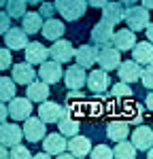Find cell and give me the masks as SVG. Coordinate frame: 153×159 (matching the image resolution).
<instances>
[{"label": "cell", "instance_id": "45", "mask_svg": "<svg viewBox=\"0 0 153 159\" xmlns=\"http://www.w3.org/2000/svg\"><path fill=\"white\" fill-rule=\"evenodd\" d=\"M34 157H36V159H49V157H51V153H47V151H45V153H36Z\"/></svg>", "mask_w": 153, "mask_h": 159}, {"label": "cell", "instance_id": "29", "mask_svg": "<svg viewBox=\"0 0 153 159\" xmlns=\"http://www.w3.org/2000/svg\"><path fill=\"white\" fill-rule=\"evenodd\" d=\"M17 96V83L13 81V76H0V100L2 102H9Z\"/></svg>", "mask_w": 153, "mask_h": 159}, {"label": "cell", "instance_id": "28", "mask_svg": "<svg viewBox=\"0 0 153 159\" xmlns=\"http://www.w3.org/2000/svg\"><path fill=\"white\" fill-rule=\"evenodd\" d=\"M21 28L26 30L28 36L40 32V28H43V15L40 13H34V11H26V15L21 17Z\"/></svg>", "mask_w": 153, "mask_h": 159}, {"label": "cell", "instance_id": "47", "mask_svg": "<svg viewBox=\"0 0 153 159\" xmlns=\"http://www.w3.org/2000/svg\"><path fill=\"white\" fill-rule=\"evenodd\" d=\"M123 7H132V4H136V2H140V0H119Z\"/></svg>", "mask_w": 153, "mask_h": 159}, {"label": "cell", "instance_id": "24", "mask_svg": "<svg viewBox=\"0 0 153 159\" xmlns=\"http://www.w3.org/2000/svg\"><path fill=\"white\" fill-rule=\"evenodd\" d=\"M132 60H136L140 66H147L153 61V43L147 40V43H136L132 47Z\"/></svg>", "mask_w": 153, "mask_h": 159}, {"label": "cell", "instance_id": "13", "mask_svg": "<svg viewBox=\"0 0 153 159\" xmlns=\"http://www.w3.org/2000/svg\"><path fill=\"white\" fill-rule=\"evenodd\" d=\"M117 74H119V79L126 81V83H136V81H140L142 68H140V64L136 60H128V61H121V64L117 66Z\"/></svg>", "mask_w": 153, "mask_h": 159}, {"label": "cell", "instance_id": "20", "mask_svg": "<svg viewBox=\"0 0 153 159\" xmlns=\"http://www.w3.org/2000/svg\"><path fill=\"white\" fill-rule=\"evenodd\" d=\"M58 127H60V134H62V136H66V138H72V136L79 134L81 123H79L75 117L70 115V110H68V108H64V115L60 117V121H58Z\"/></svg>", "mask_w": 153, "mask_h": 159}, {"label": "cell", "instance_id": "30", "mask_svg": "<svg viewBox=\"0 0 153 159\" xmlns=\"http://www.w3.org/2000/svg\"><path fill=\"white\" fill-rule=\"evenodd\" d=\"M113 157H117V159H134L136 157V147H134L132 142H128V138L126 140H119L117 147L113 148Z\"/></svg>", "mask_w": 153, "mask_h": 159}, {"label": "cell", "instance_id": "44", "mask_svg": "<svg viewBox=\"0 0 153 159\" xmlns=\"http://www.w3.org/2000/svg\"><path fill=\"white\" fill-rule=\"evenodd\" d=\"M145 30H147V38H149V40L153 43V21H149V25H147Z\"/></svg>", "mask_w": 153, "mask_h": 159}, {"label": "cell", "instance_id": "41", "mask_svg": "<svg viewBox=\"0 0 153 159\" xmlns=\"http://www.w3.org/2000/svg\"><path fill=\"white\" fill-rule=\"evenodd\" d=\"M130 121H132V123H140V121H142V108H140V106L136 108V112H134V117H132Z\"/></svg>", "mask_w": 153, "mask_h": 159}, {"label": "cell", "instance_id": "34", "mask_svg": "<svg viewBox=\"0 0 153 159\" xmlns=\"http://www.w3.org/2000/svg\"><path fill=\"white\" fill-rule=\"evenodd\" d=\"M140 83H142V87H147L149 91L153 89V61H151V64H147V66L142 68V74H140Z\"/></svg>", "mask_w": 153, "mask_h": 159}, {"label": "cell", "instance_id": "50", "mask_svg": "<svg viewBox=\"0 0 153 159\" xmlns=\"http://www.w3.org/2000/svg\"><path fill=\"white\" fill-rule=\"evenodd\" d=\"M4 2H7V0H0V9H2V7H4Z\"/></svg>", "mask_w": 153, "mask_h": 159}, {"label": "cell", "instance_id": "27", "mask_svg": "<svg viewBox=\"0 0 153 159\" xmlns=\"http://www.w3.org/2000/svg\"><path fill=\"white\" fill-rule=\"evenodd\" d=\"M26 96L32 100V102H45V100L49 98V83H45V81H32L28 89H26Z\"/></svg>", "mask_w": 153, "mask_h": 159}, {"label": "cell", "instance_id": "6", "mask_svg": "<svg viewBox=\"0 0 153 159\" xmlns=\"http://www.w3.org/2000/svg\"><path fill=\"white\" fill-rule=\"evenodd\" d=\"M49 57L55 60V61H60V64L70 61L75 57V47H72V43H70V40H64V38L53 40V45L49 47Z\"/></svg>", "mask_w": 153, "mask_h": 159}, {"label": "cell", "instance_id": "10", "mask_svg": "<svg viewBox=\"0 0 153 159\" xmlns=\"http://www.w3.org/2000/svg\"><path fill=\"white\" fill-rule=\"evenodd\" d=\"M109 85H113V83H111L106 70L98 68V70H91V72L87 74V87H89L91 93H104V91L109 89Z\"/></svg>", "mask_w": 153, "mask_h": 159}, {"label": "cell", "instance_id": "48", "mask_svg": "<svg viewBox=\"0 0 153 159\" xmlns=\"http://www.w3.org/2000/svg\"><path fill=\"white\" fill-rule=\"evenodd\" d=\"M147 157L153 159V147H151V148H147Z\"/></svg>", "mask_w": 153, "mask_h": 159}, {"label": "cell", "instance_id": "49", "mask_svg": "<svg viewBox=\"0 0 153 159\" xmlns=\"http://www.w3.org/2000/svg\"><path fill=\"white\" fill-rule=\"evenodd\" d=\"M43 0H28V4H40Z\"/></svg>", "mask_w": 153, "mask_h": 159}, {"label": "cell", "instance_id": "17", "mask_svg": "<svg viewBox=\"0 0 153 159\" xmlns=\"http://www.w3.org/2000/svg\"><path fill=\"white\" fill-rule=\"evenodd\" d=\"M24 55H26V61H30V64H43V61L49 57V49L43 45V43H38V40H32V43H28L24 49Z\"/></svg>", "mask_w": 153, "mask_h": 159}, {"label": "cell", "instance_id": "5", "mask_svg": "<svg viewBox=\"0 0 153 159\" xmlns=\"http://www.w3.org/2000/svg\"><path fill=\"white\" fill-rule=\"evenodd\" d=\"M9 117L11 119H15V121H26L30 115H32V110H34V106H32V100L28 98H15L13 100H9Z\"/></svg>", "mask_w": 153, "mask_h": 159}, {"label": "cell", "instance_id": "15", "mask_svg": "<svg viewBox=\"0 0 153 159\" xmlns=\"http://www.w3.org/2000/svg\"><path fill=\"white\" fill-rule=\"evenodd\" d=\"M132 144L136 147V151H147L153 147V127L149 125H138L132 132Z\"/></svg>", "mask_w": 153, "mask_h": 159}, {"label": "cell", "instance_id": "40", "mask_svg": "<svg viewBox=\"0 0 153 159\" xmlns=\"http://www.w3.org/2000/svg\"><path fill=\"white\" fill-rule=\"evenodd\" d=\"M106 2H109V0H87V4H89V7H94V9H102Z\"/></svg>", "mask_w": 153, "mask_h": 159}, {"label": "cell", "instance_id": "19", "mask_svg": "<svg viewBox=\"0 0 153 159\" xmlns=\"http://www.w3.org/2000/svg\"><path fill=\"white\" fill-rule=\"evenodd\" d=\"M62 115H64V106H60L58 102H47L45 100L38 106V117L45 123H58Z\"/></svg>", "mask_w": 153, "mask_h": 159}, {"label": "cell", "instance_id": "37", "mask_svg": "<svg viewBox=\"0 0 153 159\" xmlns=\"http://www.w3.org/2000/svg\"><path fill=\"white\" fill-rule=\"evenodd\" d=\"M38 13L43 15V19H49V17H53V13H55V4H51V2H47V0H43V2L38 4Z\"/></svg>", "mask_w": 153, "mask_h": 159}, {"label": "cell", "instance_id": "14", "mask_svg": "<svg viewBox=\"0 0 153 159\" xmlns=\"http://www.w3.org/2000/svg\"><path fill=\"white\" fill-rule=\"evenodd\" d=\"M4 45L11 51H24L28 45V34L24 28H9L4 34Z\"/></svg>", "mask_w": 153, "mask_h": 159}, {"label": "cell", "instance_id": "22", "mask_svg": "<svg viewBox=\"0 0 153 159\" xmlns=\"http://www.w3.org/2000/svg\"><path fill=\"white\" fill-rule=\"evenodd\" d=\"M40 32H43V36L47 38V40H58V38H62V34L66 32V28L60 19H55V17H49V19H45L43 21V28H40Z\"/></svg>", "mask_w": 153, "mask_h": 159}, {"label": "cell", "instance_id": "35", "mask_svg": "<svg viewBox=\"0 0 153 159\" xmlns=\"http://www.w3.org/2000/svg\"><path fill=\"white\" fill-rule=\"evenodd\" d=\"M9 157L13 159H28V157H32V153L28 151V148L19 142V144H15V147H11V151H9Z\"/></svg>", "mask_w": 153, "mask_h": 159}, {"label": "cell", "instance_id": "25", "mask_svg": "<svg viewBox=\"0 0 153 159\" xmlns=\"http://www.w3.org/2000/svg\"><path fill=\"white\" fill-rule=\"evenodd\" d=\"M68 148H70V153L75 155V157H87L89 153H91V142H89L87 136H72L70 140H68Z\"/></svg>", "mask_w": 153, "mask_h": 159}, {"label": "cell", "instance_id": "46", "mask_svg": "<svg viewBox=\"0 0 153 159\" xmlns=\"http://www.w3.org/2000/svg\"><path fill=\"white\" fill-rule=\"evenodd\" d=\"M140 2H142V7H145V9H149V11L153 9V0H140Z\"/></svg>", "mask_w": 153, "mask_h": 159}, {"label": "cell", "instance_id": "21", "mask_svg": "<svg viewBox=\"0 0 153 159\" xmlns=\"http://www.w3.org/2000/svg\"><path fill=\"white\" fill-rule=\"evenodd\" d=\"M96 53H98V45H81L75 51L76 64L83 66V68H94L96 64Z\"/></svg>", "mask_w": 153, "mask_h": 159}, {"label": "cell", "instance_id": "23", "mask_svg": "<svg viewBox=\"0 0 153 159\" xmlns=\"http://www.w3.org/2000/svg\"><path fill=\"white\" fill-rule=\"evenodd\" d=\"M43 148L51 153V155H60L64 148H68V140L64 138L60 132L58 134H47L43 138Z\"/></svg>", "mask_w": 153, "mask_h": 159}, {"label": "cell", "instance_id": "36", "mask_svg": "<svg viewBox=\"0 0 153 159\" xmlns=\"http://www.w3.org/2000/svg\"><path fill=\"white\" fill-rule=\"evenodd\" d=\"M13 66V55H11V49L4 47L0 49V70H9Z\"/></svg>", "mask_w": 153, "mask_h": 159}, {"label": "cell", "instance_id": "31", "mask_svg": "<svg viewBox=\"0 0 153 159\" xmlns=\"http://www.w3.org/2000/svg\"><path fill=\"white\" fill-rule=\"evenodd\" d=\"M26 7H28V0H7L4 2V9L11 19H21L26 15Z\"/></svg>", "mask_w": 153, "mask_h": 159}, {"label": "cell", "instance_id": "11", "mask_svg": "<svg viewBox=\"0 0 153 159\" xmlns=\"http://www.w3.org/2000/svg\"><path fill=\"white\" fill-rule=\"evenodd\" d=\"M115 25H111L109 21H104V19H100L98 24H94V28H91V43L94 45H109L111 40H113V34H115V30H113Z\"/></svg>", "mask_w": 153, "mask_h": 159}, {"label": "cell", "instance_id": "26", "mask_svg": "<svg viewBox=\"0 0 153 159\" xmlns=\"http://www.w3.org/2000/svg\"><path fill=\"white\" fill-rule=\"evenodd\" d=\"M128 136H130V123L128 121L117 119V121H111L109 125H106V138H111L113 142L126 140Z\"/></svg>", "mask_w": 153, "mask_h": 159}, {"label": "cell", "instance_id": "7", "mask_svg": "<svg viewBox=\"0 0 153 159\" xmlns=\"http://www.w3.org/2000/svg\"><path fill=\"white\" fill-rule=\"evenodd\" d=\"M64 76L62 72V64L55 60H45L40 64V68H38V79L40 81H45V83H49V85H55V83H60V79Z\"/></svg>", "mask_w": 153, "mask_h": 159}, {"label": "cell", "instance_id": "42", "mask_svg": "<svg viewBox=\"0 0 153 159\" xmlns=\"http://www.w3.org/2000/svg\"><path fill=\"white\" fill-rule=\"evenodd\" d=\"M7 157H9V147H4L0 142V159H7Z\"/></svg>", "mask_w": 153, "mask_h": 159}, {"label": "cell", "instance_id": "32", "mask_svg": "<svg viewBox=\"0 0 153 159\" xmlns=\"http://www.w3.org/2000/svg\"><path fill=\"white\" fill-rule=\"evenodd\" d=\"M111 98H115V100H128V98H132V87L128 85L126 81L115 83V85L111 87Z\"/></svg>", "mask_w": 153, "mask_h": 159}, {"label": "cell", "instance_id": "12", "mask_svg": "<svg viewBox=\"0 0 153 159\" xmlns=\"http://www.w3.org/2000/svg\"><path fill=\"white\" fill-rule=\"evenodd\" d=\"M13 70V81L17 83V85H30L34 79L38 76V72L32 68V64L30 61H21V64H15L11 68Z\"/></svg>", "mask_w": 153, "mask_h": 159}, {"label": "cell", "instance_id": "1", "mask_svg": "<svg viewBox=\"0 0 153 159\" xmlns=\"http://www.w3.org/2000/svg\"><path fill=\"white\" fill-rule=\"evenodd\" d=\"M96 64L100 66L102 70H106V72L117 70V66L121 64V51L117 49V47H113V43H109V45H98Z\"/></svg>", "mask_w": 153, "mask_h": 159}, {"label": "cell", "instance_id": "9", "mask_svg": "<svg viewBox=\"0 0 153 159\" xmlns=\"http://www.w3.org/2000/svg\"><path fill=\"white\" fill-rule=\"evenodd\" d=\"M64 83L68 89H81L83 85H87V72H85V68L83 66H70V68H66V72H64Z\"/></svg>", "mask_w": 153, "mask_h": 159}, {"label": "cell", "instance_id": "3", "mask_svg": "<svg viewBox=\"0 0 153 159\" xmlns=\"http://www.w3.org/2000/svg\"><path fill=\"white\" fill-rule=\"evenodd\" d=\"M24 138L28 142H32V144H36V142H43V138L47 136V123L43 121L40 117H28L24 121Z\"/></svg>", "mask_w": 153, "mask_h": 159}, {"label": "cell", "instance_id": "18", "mask_svg": "<svg viewBox=\"0 0 153 159\" xmlns=\"http://www.w3.org/2000/svg\"><path fill=\"white\" fill-rule=\"evenodd\" d=\"M113 47H117L119 51H132V47L136 45V32L132 28H123V30H117L113 34Z\"/></svg>", "mask_w": 153, "mask_h": 159}, {"label": "cell", "instance_id": "2", "mask_svg": "<svg viewBox=\"0 0 153 159\" xmlns=\"http://www.w3.org/2000/svg\"><path fill=\"white\" fill-rule=\"evenodd\" d=\"M87 0H55V11L62 15L66 21H76L87 11Z\"/></svg>", "mask_w": 153, "mask_h": 159}, {"label": "cell", "instance_id": "39", "mask_svg": "<svg viewBox=\"0 0 153 159\" xmlns=\"http://www.w3.org/2000/svg\"><path fill=\"white\" fill-rule=\"evenodd\" d=\"M7 117H9V108H7V104H4V102L0 100V123L4 121Z\"/></svg>", "mask_w": 153, "mask_h": 159}, {"label": "cell", "instance_id": "38", "mask_svg": "<svg viewBox=\"0 0 153 159\" xmlns=\"http://www.w3.org/2000/svg\"><path fill=\"white\" fill-rule=\"evenodd\" d=\"M9 28H11V17H9V13L0 11V34H7Z\"/></svg>", "mask_w": 153, "mask_h": 159}, {"label": "cell", "instance_id": "43", "mask_svg": "<svg viewBox=\"0 0 153 159\" xmlns=\"http://www.w3.org/2000/svg\"><path fill=\"white\" fill-rule=\"evenodd\" d=\"M145 106H147V108H151V110H153V89H151V93L147 96V100H145Z\"/></svg>", "mask_w": 153, "mask_h": 159}, {"label": "cell", "instance_id": "8", "mask_svg": "<svg viewBox=\"0 0 153 159\" xmlns=\"http://www.w3.org/2000/svg\"><path fill=\"white\" fill-rule=\"evenodd\" d=\"M21 138H24V129H21L17 123H7V121L0 123V142H2L4 147L11 148V147H15V144H19Z\"/></svg>", "mask_w": 153, "mask_h": 159}, {"label": "cell", "instance_id": "16", "mask_svg": "<svg viewBox=\"0 0 153 159\" xmlns=\"http://www.w3.org/2000/svg\"><path fill=\"white\" fill-rule=\"evenodd\" d=\"M102 19L109 21L111 25H117L126 19V7L117 0V2H106L102 7Z\"/></svg>", "mask_w": 153, "mask_h": 159}, {"label": "cell", "instance_id": "33", "mask_svg": "<svg viewBox=\"0 0 153 159\" xmlns=\"http://www.w3.org/2000/svg\"><path fill=\"white\" fill-rule=\"evenodd\" d=\"M89 157L91 159H111L113 157V151H111V147H106V144H96V147L91 148Z\"/></svg>", "mask_w": 153, "mask_h": 159}, {"label": "cell", "instance_id": "4", "mask_svg": "<svg viewBox=\"0 0 153 159\" xmlns=\"http://www.w3.org/2000/svg\"><path fill=\"white\" fill-rule=\"evenodd\" d=\"M123 21H128V28H132L134 32H140V30H145L149 25V9L132 4V7H128Z\"/></svg>", "mask_w": 153, "mask_h": 159}]
</instances>
